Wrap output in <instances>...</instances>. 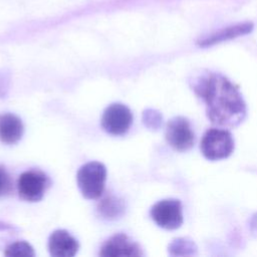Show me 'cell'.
<instances>
[{
	"label": "cell",
	"instance_id": "obj_1",
	"mask_svg": "<svg viewBox=\"0 0 257 257\" xmlns=\"http://www.w3.org/2000/svg\"><path fill=\"white\" fill-rule=\"evenodd\" d=\"M205 101L209 119L221 126L238 125L246 116V105L239 89L220 73L202 75L194 84Z\"/></svg>",
	"mask_w": 257,
	"mask_h": 257
},
{
	"label": "cell",
	"instance_id": "obj_2",
	"mask_svg": "<svg viewBox=\"0 0 257 257\" xmlns=\"http://www.w3.org/2000/svg\"><path fill=\"white\" fill-rule=\"evenodd\" d=\"M106 178L105 167L98 162H89L77 172L76 180L82 196L86 199H97L102 195Z\"/></svg>",
	"mask_w": 257,
	"mask_h": 257
},
{
	"label": "cell",
	"instance_id": "obj_3",
	"mask_svg": "<svg viewBox=\"0 0 257 257\" xmlns=\"http://www.w3.org/2000/svg\"><path fill=\"white\" fill-rule=\"evenodd\" d=\"M200 148L206 159L218 161L228 158L233 153L234 140L226 130L211 128L203 136Z\"/></svg>",
	"mask_w": 257,
	"mask_h": 257
},
{
	"label": "cell",
	"instance_id": "obj_4",
	"mask_svg": "<svg viewBox=\"0 0 257 257\" xmlns=\"http://www.w3.org/2000/svg\"><path fill=\"white\" fill-rule=\"evenodd\" d=\"M151 216L155 223L161 228L175 230L183 223L181 202L175 199L162 200L152 207Z\"/></svg>",
	"mask_w": 257,
	"mask_h": 257
},
{
	"label": "cell",
	"instance_id": "obj_5",
	"mask_svg": "<svg viewBox=\"0 0 257 257\" xmlns=\"http://www.w3.org/2000/svg\"><path fill=\"white\" fill-rule=\"evenodd\" d=\"M49 180L47 176L36 170H30L22 173L17 181L19 196L28 202H37L42 199Z\"/></svg>",
	"mask_w": 257,
	"mask_h": 257
},
{
	"label": "cell",
	"instance_id": "obj_6",
	"mask_svg": "<svg viewBox=\"0 0 257 257\" xmlns=\"http://www.w3.org/2000/svg\"><path fill=\"white\" fill-rule=\"evenodd\" d=\"M169 145L179 152L190 150L195 143V135L189 120L183 116L172 118L166 130Z\"/></svg>",
	"mask_w": 257,
	"mask_h": 257
},
{
	"label": "cell",
	"instance_id": "obj_7",
	"mask_svg": "<svg viewBox=\"0 0 257 257\" xmlns=\"http://www.w3.org/2000/svg\"><path fill=\"white\" fill-rule=\"evenodd\" d=\"M133 121V114L127 106L121 103H112L105 108L101 125L104 131L113 136L125 134Z\"/></svg>",
	"mask_w": 257,
	"mask_h": 257
},
{
	"label": "cell",
	"instance_id": "obj_8",
	"mask_svg": "<svg viewBox=\"0 0 257 257\" xmlns=\"http://www.w3.org/2000/svg\"><path fill=\"white\" fill-rule=\"evenodd\" d=\"M99 255L103 257L140 256L142 255V251L140 246L127 235L119 233L105 241L100 248Z\"/></svg>",
	"mask_w": 257,
	"mask_h": 257
},
{
	"label": "cell",
	"instance_id": "obj_9",
	"mask_svg": "<svg viewBox=\"0 0 257 257\" xmlns=\"http://www.w3.org/2000/svg\"><path fill=\"white\" fill-rule=\"evenodd\" d=\"M253 23L251 22H243L234 24L225 28H222L214 33L207 35L197 41V44L201 47H209L230 39H234L243 35L250 33L253 30Z\"/></svg>",
	"mask_w": 257,
	"mask_h": 257
},
{
	"label": "cell",
	"instance_id": "obj_10",
	"mask_svg": "<svg viewBox=\"0 0 257 257\" xmlns=\"http://www.w3.org/2000/svg\"><path fill=\"white\" fill-rule=\"evenodd\" d=\"M48 249L55 257H72L78 250V242L65 230L54 231L48 240Z\"/></svg>",
	"mask_w": 257,
	"mask_h": 257
},
{
	"label": "cell",
	"instance_id": "obj_11",
	"mask_svg": "<svg viewBox=\"0 0 257 257\" xmlns=\"http://www.w3.org/2000/svg\"><path fill=\"white\" fill-rule=\"evenodd\" d=\"M23 135L21 119L12 113L0 115V141L5 144L17 143Z\"/></svg>",
	"mask_w": 257,
	"mask_h": 257
},
{
	"label": "cell",
	"instance_id": "obj_12",
	"mask_svg": "<svg viewBox=\"0 0 257 257\" xmlns=\"http://www.w3.org/2000/svg\"><path fill=\"white\" fill-rule=\"evenodd\" d=\"M97 211L102 218L114 220L123 214L124 204L119 198L113 195H108L98 203Z\"/></svg>",
	"mask_w": 257,
	"mask_h": 257
},
{
	"label": "cell",
	"instance_id": "obj_13",
	"mask_svg": "<svg viewBox=\"0 0 257 257\" xmlns=\"http://www.w3.org/2000/svg\"><path fill=\"white\" fill-rule=\"evenodd\" d=\"M196 244L187 238H178L169 245V252L173 256H194L197 254Z\"/></svg>",
	"mask_w": 257,
	"mask_h": 257
},
{
	"label": "cell",
	"instance_id": "obj_14",
	"mask_svg": "<svg viewBox=\"0 0 257 257\" xmlns=\"http://www.w3.org/2000/svg\"><path fill=\"white\" fill-rule=\"evenodd\" d=\"M4 254L7 256H34V251L28 243L19 241L9 245Z\"/></svg>",
	"mask_w": 257,
	"mask_h": 257
},
{
	"label": "cell",
	"instance_id": "obj_15",
	"mask_svg": "<svg viewBox=\"0 0 257 257\" xmlns=\"http://www.w3.org/2000/svg\"><path fill=\"white\" fill-rule=\"evenodd\" d=\"M144 121L148 127L157 130L162 123V115L157 110L149 109L146 110L144 113Z\"/></svg>",
	"mask_w": 257,
	"mask_h": 257
},
{
	"label": "cell",
	"instance_id": "obj_16",
	"mask_svg": "<svg viewBox=\"0 0 257 257\" xmlns=\"http://www.w3.org/2000/svg\"><path fill=\"white\" fill-rule=\"evenodd\" d=\"M12 190V181L8 172L0 166V197L8 195Z\"/></svg>",
	"mask_w": 257,
	"mask_h": 257
},
{
	"label": "cell",
	"instance_id": "obj_17",
	"mask_svg": "<svg viewBox=\"0 0 257 257\" xmlns=\"http://www.w3.org/2000/svg\"><path fill=\"white\" fill-rule=\"evenodd\" d=\"M249 227H250V231L254 236H257V213L254 214L252 216V218L250 219V223H249Z\"/></svg>",
	"mask_w": 257,
	"mask_h": 257
},
{
	"label": "cell",
	"instance_id": "obj_18",
	"mask_svg": "<svg viewBox=\"0 0 257 257\" xmlns=\"http://www.w3.org/2000/svg\"><path fill=\"white\" fill-rule=\"evenodd\" d=\"M5 82H6V79L3 75L0 74V95H2L4 93V89H5Z\"/></svg>",
	"mask_w": 257,
	"mask_h": 257
}]
</instances>
